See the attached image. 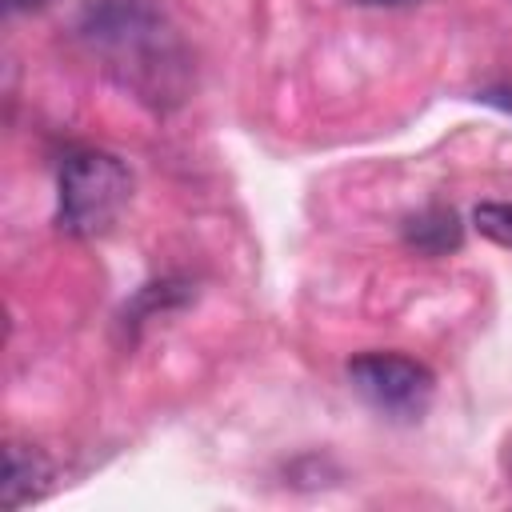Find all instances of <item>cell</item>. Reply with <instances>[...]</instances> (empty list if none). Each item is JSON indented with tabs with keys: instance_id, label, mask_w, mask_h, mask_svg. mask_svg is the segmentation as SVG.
<instances>
[{
	"instance_id": "obj_1",
	"label": "cell",
	"mask_w": 512,
	"mask_h": 512,
	"mask_svg": "<svg viewBox=\"0 0 512 512\" xmlns=\"http://www.w3.org/2000/svg\"><path fill=\"white\" fill-rule=\"evenodd\" d=\"M132 200V172L120 156L84 148L60 164V208L56 224L68 236H104Z\"/></svg>"
},
{
	"instance_id": "obj_2",
	"label": "cell",
	"mask_w": 512,
	"mask_h": 512,
	"mask_svg": "<svg viewBox=\"0 0 512 512\" xmlns=\"http://www.w3.org/2000/svg\"><path fill=\"white\" fill-rule=\"evenodd\" d=\"M80 36L108 52L120 68L132 64V80L156 72V56L164 60V20L148 0H88L80 16Z\"/></svg>"
},
{
	"instance_id": "obj_3",
	"label": "cell",
	"mask_w": 512,
	"mask_h": 512,
	"mask_svg": "<svg viewBox=\"0 0 512 512\" xmlns=\"http://www.w3.org/2000/svg\"><path fill=\"white\" fill-rule=\"evenodd\" d=\"M348 380L364 404L392 420H420L436 392V376L404 352H360L348 360Z\"/></svg>"
},
{
	"instance_id": "obj_4",
	"label": "cell",
	"mask_w": 512,
	"mask_h": 512,
	"mask_svg": "<svg viewBox=\"0 0 512 512\" xmlns=\"http://www.w3.org/2000/svg\"><path fill=\"white\" fill-rule=\"evenodd\" d=\"M52 484V460L36 444L12 440L4 448V508H20L28 500H40Z\"/></svg>"
},
{
	"instance_id": "obj_5",
	"label": "cell",
	"mask_w": 512,
	"mask_h": 512,
	"mask_svg": "<svg viewBox=\"0 0 512 512\" xmlns=\"http://www.w3.org/2000/svg\"><path fill=\"white\" fill-rule=\"evenodd\" d=\"M404 244L416 256H448L464 244V224L456 216V208L448 204H428L416 216L404 220Z\"/></svg>"
},
{
	"instance_id": "obj_6",
	"label": "cell",
	"mask_w": 512,
	"mask_h": 512,
	"mask_svg": "<svg viewBox=\"0 0 512 512\" xmlns=\"http://www.w3.org/2000/svg\"><path fill=\"white\" fill-rule=\"evenodd\" d=\"M472 224L484 240H492L500 248H512V204H476Z\"/></svg>"
},
{
	"instance_id": "obj_7",
	"label": "cell",
	"mask_w": 512,
	"mask_h": 512,
	"mask_svg": "<svg viewBox=\"0 0 512 512\" xmlns=\"http://www.w3.org/2000/svg\"><path fill=\"white\" fill-rule=\"evenodd\" d=\"M52 0H4V8L8 12H40V8H48Z\"/></svg>"
},
{
	"instance_id": "obj_8",
	"label": "cell",
	"mask_w": 512,
	"mask_h": 512,
	"mask_svg": "<svg viewBox=\"0 0 512 512\" xmlns=\"http://www.w3.org/2000/svg\"><path fill=\"white\" fill-rule=\"evenodd\" d=\"M360 4H376V8H412L420 0H360Z\"/></svg>"
}]
</instances>
